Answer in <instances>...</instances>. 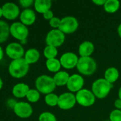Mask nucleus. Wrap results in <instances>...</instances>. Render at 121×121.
<instances>
[{
  "label": "nucleus",
  "mask_w": 121,
  "mask_h": 121,
  "mask_svg": "<svg viewBox=\"0 0 121 121\" xmlns=\"http://www.w3.org/2000/svg\"><path fill=\"white\" fill-rule=\"evenodd\" d=\"M43 16H44V18L46 19V20H51L52 19L54 16H53V13L51 10H49L48 11H46V13H44L43 14Z\"/></svg>",
  "instance_id": "nucleus-32"
},
{
  "label": "nucleus",
  "mask_w": 121,
  "mask_h": 121,
  "mask_svg": "<svg viewBox=\"0 0 121 121\" xmlns=\"http://www.w3.org/2000/svg\"><path fill=\"white\" fill-rule=\"evenodd\" d=\"M2 86H3V81H2V79L0 78V90L1 89Z\"/></svg>",
  "instance_id": "nucleus-38"
},
{
  "label": "nucleus",
  "mask_w": 121,
  "mask_h": 121,
  "mask_svg": "<svg viewBox=\"0 0 121 121\" xmlns=\"http://www.w3.org/2000/svg\"><path fill=\"white\" fill-rule=\"evenodd\" d=\"M3 57H4V51H3L1 47L0 46V61L2 60Z\"/></svg>",
  "instance_id": "nucleus-35"
},
{
  "label": "nucleus",
  "mask_w": 121,
  "mask_h": 121,
  "mask_svg": "<svg viewBox=\"0 0 121 121\" xmlns=\"http://www.w3.org/2000/svg\"><path fill=\"white\" fill-rule=\"evenodd\" d=\"M103 8L107 13H114L120 8V1L118 0H106Z\"/></svg>",
  "instance_id": "nucleus-22"
},
{
  "label": "nucleus",
  "mask_w": 121,
  "mask_h": 121,
  "mask_svg": "<svg viewBox=\"0 0 121 121\" xmlns=\"http://www.w3.org/2000/svg\"><path fill=\"white\" fill-rule=\"evenodd\" d=\"M26 97L29 102L36 103L40 99V92L37 89H30Z\"/></svg>",
  "instance_id": "nucleus-27"
},
{
  "label": "nucleus",
  "mask_w": 121,
  "mask_h": 121,
  "mask_svg": "<svg viewBox=\"0 0 121 121\" xmlns=\"http://www.w3.org/2000/svg\"><path fill=\"white\" fill-rule=\"evenodd\" d=\"M114 105L116 108V109H118V110H121V99H117L116 100L115 103H114Z\"/></svg>",
  "instance_id": "nucleus-34"
},
{
  "label": "nucleus",
  "mask_w": 121,
  "mask_h": 121,
  "mask_svg": "<svg viewBox=\"0 0 121 121\" xmlns=\"http://www.w3.org/2000/svg\"><path fill=\"white\" fill-rule=\"evenodd\" d=\"M78 59L79 58L77 57V55L75 53L68 52L63 53L61 55L59 60H60L61 67L67 69H71L77 66Z\"/></svg>",
  "instance_id": "nucleus-12"
},
{
  "label": "nucleus",
  "mask_w": 121,
  "mask_h": 121,
  "mask_svg": "<svg viewBox=\"0 0 121 121\" xmlns=\"http://www.w3.org/2000/svg\"><path fill=\"white\" fill-rule=\"evenodd\" d=\"M10 33V27L8 23L0 20V43L5 42L9 38Z\"/></svg>",
  "instance_id": "nucleus-24"
},
{
  "label": "nucleus",
  "mask_w": 121,
  "mask_h": 121,
  "mask_svg": "<svg viewBox=\"0 0 121 121\" xmlns=\"http://www.w3.org/2000/svg\"><path fill=\"white\" fill-rule=\"evenodd\" d=\"M44 100H45V103L49 106H58V96L56 94H53V93L46 95V96L44 98Z\"/></svg>",
  "instance_id": "nucleus-26"
},
{
  "label": "nucleus",
  "mask_w": 121,
  "mask_h": 121,
  "mask_svg": "<svg viewBox=\"0 0 121 121\" xmlns=\"http://www.w3.org/2000/svg\"><path fill=\"white\" fill-rule=\"evenodd\" d=\"M76 103V95L71 92H66L58 96V106L62 110L71 109Z\"/></svg>",
  "instance_id": "nucleus-9"
},
{
  "label": "nucleus",
  "mask_w": 121,
  "mask_h": 121,
  "mask_svg": "<svg viewBox=\"0 0 121 121\" xmlns=\"http://www.w3.org/2000/svg\"><path fill=\"white\" fill-rule=\"evenodd\" d=\"M39 57H40L39 52L35 48H31L29 49L25 52L24 58L29 65H31L37 62L38 60H39Z\"/></svg>",
  "instance_id": "nucleus-20"
},
{
  "label": "nucleus",
  "mask_w": 121,
  "mask_h": 121,
  "mask_svg": "<svg viewBox=\"0 0 121 121\" xmlns=\"http://www.w3.org/2000/svg\"><path fill=\"white\" fill-rule=\"evenodd\" d=\"M29 69V65L24 57L12 60L9 67V74L14 78L24 77L28 73Z\"/></svg>",
  "instance_id": "nucleus-1"
},
{
  "label": "nucleus",
  "mask_w": 121,
  "mask_h": 121,
  "mask_svg": "<svg viewBox=\"0 0 121 121\" xmlns=\"http://www.w3.org/2000/svg\"><path fill=\"white\" fill-rule=\"evenodd\" d=\"M76 67L78 71L81 74L86 76H90L96 72L97 65L96 61L91 57H81L78 59Z\"/></svg>",
  "instance_id": "nucleus-4"
},
{
  "label": "nucleus",
  "mask_w": 121,
  "mask_h": 121,
  "mask_svg": "<svg viewBox=\"0 0 121 121\" xmlns=\"http://www.w3.org/2000/svg\"><path fill=\"white\" fill-rule=\"evenodd\" d=\"M78 28V21L73 16H66L61 20L59 30L64 34L74 33Z\"/></svg>",
  "instance_id": "nucleus-7"
},
{
  "label": "nucleus",
  "mask_w": 121,
  "mask_h": 121,
  "mask_svg": "<svg viewBox=\"0 0 121 121\" xmlns=\"http://www.w3.org/2000/svg\"><path fill=\"white\" fill-rule=\"evenodd\" d=\"M19 4L24 8H27L31 6L33 4H34V1L33 0H20Z\"/></svg>",
  "instance_id": "nucleus-31"
},
{
  "label": "nucleus",
  "mask_w": 121,
  "mask_h": 121,
  "mask_svg": "<svg viewBox=\"0 0 121 121\" xmlns=\"http://www.w3.org/2000/svg\"><path fill=\"white\" fill-rule=\"evenodd\" d=\"M70 75L68 72L65 71H59L58 72L56 73L53 76V80L56 85V86H66L68 79H69Z\"/></svg>",
  "instance_id": "nucleus-18"
},
{
  "label": "nucleus",
  "mask_w": 121,
  "mask_h": 121,
  "mask_svg": "<svg viewBox=\"0 0 121 121\" xmlns=\"http://www.w3.org/2000/svg\"><path fill=\"white\" fill-rule=\"evenodd\" d=\"M3 16L8 20H14L19 15V6L12 2H7L4 4L2 6Z\"/></svg>",
  "instance_id": "nucleus-13"
},
{
  "label": "nucleus",
  "mask_w": 121,
  "mask_h": 121,
  "mask_svg": "<svg viewBox=\"0 0 121 121\" xmlns=\"http://www.w3.org/2000/svg\"></svg>",
  "instance_id": "nucleus-40"
},
{
  "label": "nucleus",
  "mask_w": 121,
  "mask_h": 121,
  "mask_svg": "<svg viewBox=\"0 0 121 121\" xmlns=\"http://www.w3.org/2000/svg\"><path fill=\"white\" fill-rule=\"evenodd\" d=\"M10 34L17 40H24L28 37L29 30L22 23L15 22L10 26Z\"/></svg>",
  "instance_id": "nucleus-8"
},
{
  "label": "nucleus",
  "mask_w": 121,
  "mask_h": 121,
  "mask_svg": "<svg viewBox=\"0 0 121 121\" xmlns=\"http://www.w3.org/2000/svg\"><path fill=\"white\" fill-rule=\"evenodd\" d=\"M14 113L19 118H26L30 117L33 113V108L31 106L26 102H17L13 107Z\"/></svg>",
  "instance_id": "nucleus-10"
},
{
  "label": "nucleus",
  "mask_w": 121,
  "mask_h": 121,
  "mask_svg": "<svg viewBox=\"0 0 121 121\" xmlns=\"http://www.w3.org/2000/svg\"><path fill=\"white\" fill-rule=\"evenodd\" d=\"M94 51V45L91 41H84L78 47V52L81 57H90Z\"/></svg>",
  "instance_id": "nucleus-16"
},
{
  "label": "nucleus",
  "mask_w": 121,
  "mask_h": 121,
  "mask_svg": "<svg viewBox=\"0 0 121 121\" xmlns=\"http://www.w3.org/2000/svg\"><path fill=\"white\" fill-rule=\"evenodd\" d=\"M118 97H119V99L121 100V86L118 90Z\"/></svg>",
  "instance_id": "nucleus-37"
},
{
  "label": "nucleus",
  "mask_w": 121,
  "mask_h": 121,
  "mask_svg": "<svg viewBox=\"0 0 121 121\" xmlns=\"http://www.w3.org/2000/svg\"><path fill=\"white\" fill-rule=\"evenodd\" d=\"M76 102L83 107H89L94 104L96 101V96L91 91L88 89H82L76 94Z\"/></svg>",
  "instance_id": "nucleus-5"
},
{
  "label": "nucleus",
  "mask_w": 121,
  "mask_h": 121,
  "mask_svg": "<svg viewBox=\"0 0 121 121\" xmlns=\"http://www.w3.org/2000/svg\"><path fill=\"white\" fill-rule=\"evenodd\" d=\"M46 66L47 69L50 71L51 72L57 73L59 72L61 65L59 60L56 58H53V59L47 60L46 62Z\"/></svg>",
  "instance_id": "nucleus-23"
},
{
  "label": "nucleus",
  "mask_w": 121,
  "mask_h": 121,
  "mask_svg": "<svg viewBox=\"0 0 121 121\" xmlns=\"http://www.w3.org/2000/svg\"><path fill=\"white\" fill-rule=\"evenodd\" d=\"M34 5L35 10L38 13L44 14L46 11L51 10V1L50 0H36Z\"/></svg>",
  "instance_id": "nucleus-19"
},
{
  "label": "nucleus",
  "mask_w": 121,
  "mask_h": 121,
  "mask_svg": "<svg viewBox=\"0 0 121 121\" xmlns=\"http://www.w3.org/2000/svg\"><path fill=\"white\" fill-rule=\"evenodd\" d=\"M35 85L36 89L41 94H49L53 93L56 87L53 78L48 75H41L36 79Z\"/></svg>",
  "instance_id": "nucleus-2"
},
{
  "label": "nucleus",
  "mask_w": 121,
  "mask_h": 121,
  "mask_svg": "<svg viewBox=\"0 0 121 121\" xmlns=\"http://www.w3.org/2000/svg\"><path fill=\"white\" fill-rule=\"evenodd\" d=\"M5 51L7 56L13 60L23 58V56L25 55L24 48L21 44L17 43H9L6 46Z\"/></svg>",
  "instance_id": "nucleus-11"
},
{
  "label": "nucleus",
  "mask_w": 121,
  "mask_h": 121,
  "mask_svg": "<svg viewBox=\"0 0 121 121\" xmlns=\"http://www.w3.org/2000/svg\"><path fill=\"white\" fill-rule=\"evenodd\" d=\"M92 1L96 5H98V6H104L106 0H93Z\"/></svg>",
  "instance_id": "nucleus-33"
},
{
  "label": "nucleus",
  "mask_w": 121,
  "mask_h": 121,
  "mask_svg": "<svg viewBox=\"0 0 121 121\" xmlns=\"http://www.w3.org/2000/svg\"><path fill=\"white\" fill-rule=\"evenodd\" d=\"M21 22L25 26H31L36 21V13L32 9H26L20 15Z\"/></svg>",
  "instance_id": "nucleus-15"
},
{
  "label": "nucleus",
  "mask_w": 121,
  "mask_h": 121,
  "mask_svg": "<svg viewBox=\"0 0 121 121\" xmlns=\"http://www.w3.org/2000/svg\"><path fill=\"white\" fill-rule=\"evenodd\" d=\"M29 90L30 89L27 84L24 83H19L13 87L12 94L16 98H24L26 96Z\"/></svg>",
  "instance_id": "nucleus-17"
},
{
  "label": "nucleus",
  "mask_w": 121,
  "mask_h": 121,
  "mask_svg": "<svg viewBox=\"0 0 121 121\" xmlns=\"http://www.w3.org/2000/svg\"><path fill=\"white\" fill-rule=\"evenodd\" d=\"M118 35L120 36V38H121V23L119 25V26L118 28Z\"/></svg>",
  "instance_id": "nucleus-36"
},
{
  "label": "nucleus",
  "mask_w": 121,
  "mask_h": 121,
  "mask_svg": "<svg viewBox=\"0 0 121 121\" xmlns=\"http://www.w3.org/2000/svg\"><path fill=\"white\" fill-rule=\"evenodd\" d=\"M110 121H121V110H113L109 116Z\"/></svg>",
  "instance_id": "nucleus-29"
},
{
  "label": "nucleus",
  "mask_w": 121,
  "mask_h": 121,
  "mask_svg": "<svg viewBox=\"0 0 121 121\" xmlns=\"http://www.w3.org/2000/svg\"><path fill=\"white\" fill-rule=\"evenodd\" d=\"M84 84V79L80 74H75L70 76L68 82L66 84L67 89L71 92H78L83 89Z\"/></svg>",
  "instance_id": "nucleus-14"
},
{
  "label": "nucleus",
  "mask_w": 121,
  "mask_h": 121,
  "mask_svg": "<svg viewBox=\"0 0 121 121\" xmlns=\"http://www.w3.org/2000/svg\"><path fill=\"white\" fill-rule=\"evenodd\" d=\"M113 88L112 84L107 82L105 79H98L92 84V92L94 96L100 99L106 98Z\"/></svg>",
  "instance_id": "nucleus-3"
},
{
  "label": "nucleus",
  "mask_w": 121,
  "mask_h": 121,
  "mask_svg": "<svg viewBox=\"0 0 121 121\" xmlns=\"http://www.w3.org/2000/svg\"><path fill=\"white\" fill-rule=\"evenodd\" d=\"M1 16H3V12H2V9H1V7H0V18H1Z\"/></svg>",
  "instance_id": "nucleus-39"
},
{
  "label": "nucleus",
  "mask_w": 121,
  "mask_h": 121,
  "mask_svg": "<svg viewBox=\"0 0 121 121\" xmlns=\"http://www.w3.org/2000/svg\"><path fill=\"white\" fill-rule=\"evenodd\" d=\"M65 40V34L59 29H53L50 30L46 37L47 45L58 48L63 45Z\"/></svg>",
  "instance_id": "nucleus-6"
},
{
  "label": "nucleus",
  "mask_w": 121,
  "mask_h": 121,
  "mask_svg": "<svg viewBox=\"0 0 121 121\" xmlns=\"http://www.w3.org/2000/svg\"><path fill=\"white\" fill-rule=\"evenodd\" d=\"M57 55H58L57 48H55L53 46L47 45L44 50V55L47 60L56 58Z\"/></svg>",
  "instance_id": "nucleus-25"
},
{
  "label": "nucleus",
  "mask_w": 121,
  "mask_h": 121,
  "mask_svg": "<svg viewBox=\"0 0 121 121\" xmlns=\"http://www.w3.org/2000/svg\"><path fill=\"white\" fill-rule=\"evenodd\" d=\"M39 121H57L56 116L50 112H44L39 117Z\"/></svg>",
  "instance_id": "nucleus-28"
},
{
  "label": "nucleus",
  "mask_w": 121,
  "mask_h": 121,
  "mask_svg": "<svg viewBox=\"0 0 121 121\" xmlns=\"http://www.w3.org/2000/svg\"><path fill=\"white\" fill-rule=\"evenodd\" d=\"M119 78V71L117 68L111 67L108 68L104 74V79L111 84L115 83Z\"/></svg>",
  "instance_id": "nucleus-21"
},
{
  "label": "nucleus",
  "mask_w": 121,
  "mask_h": 121,
  "mask_svg": "<svg viewBox=\"0 0 121 121\" xmlns=\"http://www.w3.org/2000/svg\"><path fill=\"white\" fill-rule=\"evenodd\" d=\"M61 20L58 17H53L52 19H51L49 21V25L51 26V27L56 28V29H58L60 24H61Z\"/></svg>",
  "instance_id": "nucleus-30"
}]
</instances>
